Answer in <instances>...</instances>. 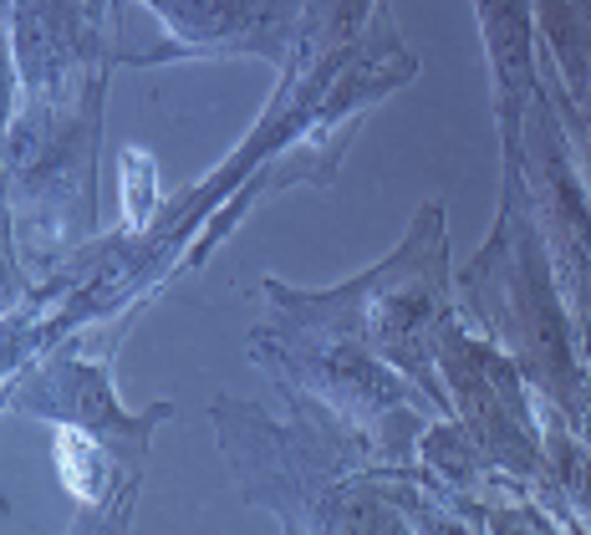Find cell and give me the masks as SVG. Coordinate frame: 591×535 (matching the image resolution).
Listing matches in <instances>:
<instances>
[{
    "label": "cell",
    "mask_w": 591,
    "mask_h": 535,
    "mask_svg": "<svg viewBox=\"0 0 591 535\" xmlns=\"http://www.w3.org/2000/svg\"><path fill=\"white\" fill-rule=\"evenodd\" d=\"M56 469H62V484H67L77 500H97L102 459H97V444L87 439L83 428H62V434H56Z\"/></svg>",
    "instance_id": "cell-1"
}]
</instances>
